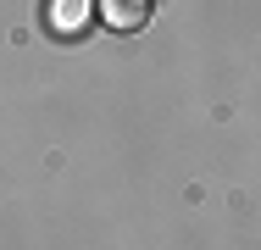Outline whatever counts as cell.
Here are the masks:
<instances>
[{"label":"cell","instance_id":"1","mask_svg":"<svg viewBox=\"0 0 261 250\" xmlns=\"http://www.w3.org/2000/svg\"><path fill=\"white\" fill-rule=\"evenodd\" d=\"M100 17H106V28L134 34V28L150 22V0H100Z\"/></svg>","mask_w":261,"mask_h":250},{"label":"cell","instance_id":"2","mask_svg":"<svg viewBox=\"0 0 261 250\" xmlns=\"http://www.w3.org/2000/svg\"><path fill=\"white\" fill-rule=\"evenodd\" d=\"M89 22V0H50V28L56 34H78Z\"/></svg>","mask_w":261,"mask_h":250}]
</instances>
